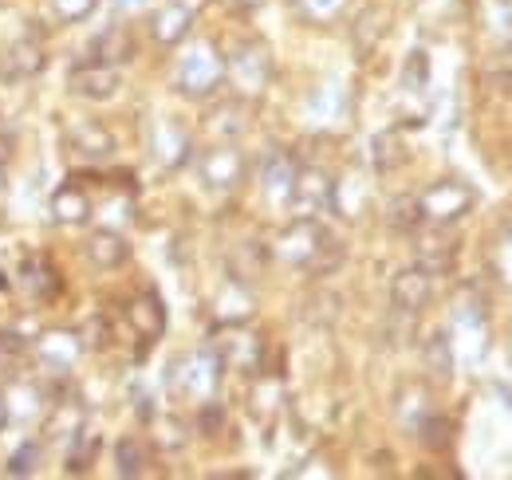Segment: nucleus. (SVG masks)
<instances>
[{
	"label": "nucleus",
	"mask_w": 512,
	"mask_h": 480,
	"mask_svg": "<svg viewBox=\"0 0 512 480\" xmlns=\"http://www.w3.org/2000/svg\"><path fill=\"white\" fill-rule=\"evenodd\" d=\"M280 256L300 264V268H308V272H327L339 260V248L312 217H300L292 229L280 233Z\"/></svg>",
	"instance_id": "1"
},
{
	"label": "nucleus",
	"mask_w": 512,
	"mask_h": 480,
	"mask_svg": "<svg viewBox=\"0 0 512 480\" xmlns=\"http://www.w3.org/2000/svg\"><path fill=\"white\" fill-rule=\"evenodd\" d=\"M225 83V56L213 44H193L178 63V91L190 99H205Z\"/></svg>",
	"instance_id": "2"
},
{
	"label": "nucleus",
	"mask_w": 512,
	"mask_h": 480,
	"mask_svg": "<svg viewBox=\"0 0 512 480\" xmlns=\"http://www.w3.org/2000/svg\"><path fill=\"white\" fill-rule=\"evenodd\" d=\"M48 67V40L40 28H28L24 36H16L8 44V52L0 56V75L8 83H24V79H36L40 71Z\"/></svg>",
	"instance_id": "3"
},
{
	"label": "nucleus",
	"mask_w": 512,
	"mask_h": 480,
	"mask_svg": "<svg viewBox=\"0 0 512 480\" xmlns=\"http://www.w3.org/2000/svg\"><path fill=\"white\" fill-rule=\"evenodd\" d=\"M123 87V75L115 63H99V60H83L67 71V91L87 99V103H107L115 99Z\"/></svg>",
	"instance_id": "4"
},
{
	"label": "nucleus",
	"mask_w": 512,
	"mask_h": 480,
	"mask_svg": "<svg viewBox=\"0 0 512 480\" xmlns=\"http://www.w3.org/2000/svg\"><path fill=\"white\" fill-rule=\"evenodd\" d=\"M418 209L426 221H438V225H449L457 217H465L473 209V189L461 185V181H434L422 197H418Z\"/></svg>",
	"instance_id": "5"
},
{
	"label": "nucleus",
	"mask_w": 512,
	"mask_h": 480,
	"mask_svg": "<svg viewBox=\"0 0 512 480\" xmlns=\"http://www.w3.org/2000/svg\"><path fill=\"white\" fill-rule=\"evenodd\" d=\"M83 355V331H44L36 339V359L52 378H67V370Z\"/></svg>",
	"instance_id": "6"
},
{
	"label": "nucleus",
	"mask_w": 512,
	"mask_h": 480,
	"mask_svg": "<svg viewBox=\"0 0 512 480\" xmlns=\"http://www.w3.org/2000/svg\"><path fill=\"white\" fill-rule=\"evenodd\" d=\"M170 382L186 394H197V398H209L217 390V378H221V355L217 351H197L186 362L170 366Z\"/></svg>",
	"instance_id": "7"
},
{
	"label": "nucleus",
	"mask_w": 512,
	"mask_h": 480,
	"mask_svg": "<svg viewBox=\"0 0 512 480\" xmlns=\"http://www.w3.org/2000/svg\"><path fill=\"white\" fill-rule=\"evenodd\" d=\"M225 75L245 91L256 95L268 87V75H272V56L264 44H245L241 52H233V60H225Z\"/></svg>",
	"instance_id": "8"
},
{
	"label": "nucleus",
	"mask_w": 512,
	"mask_h": 480,
	"mask_svg": "<svg viewBox=\"0 0 512 480\" xmlns=\"http://www.w3.org/2000/svg\"><path fill=\"white\" fill-rule=\"evenodd\" d=\"M331 193H335V181L327 178L323 170H300L288 205L296 209V217H316L323 209H331Z\"/></svg>",
	"instance_id": "9"
},
{
	"label": "nucleus",
	"mask_w": 512,
	"mask_h": 480,
	"mask_svg": "<svg viewBox=\"0 0 512 480\" xmlns=\"http://www.w3.org/2000/svg\"><path fill=\"white\" fill-rule=\"evenodd\" d=\"M201 181L205 185H213V189H233L237 181L245 178V154L237 150V146H213V150H205V158H201Z\"/></svg>",
	"instance_id": "10"
},
{
	"label": "nucleus",
	"mask_w": 512,
	"mask_h": 480,
	"mask_svg": "<svg viewBox=\"0 0 512 480\" xmlns=\"http://www.w3.org/2000/svg\"><path fill=\"white\" fill-rule=\"evenodd\" d=\"M91 213H95L91 193H87L79 181H64V185L52 193V221H56V225L79 229V225L91 221Z\"/></svg>",
	"instance_id": "11"
},
{
	"label": "nucleus",
	"mask_w": 512,
	"mask_h": 480,
	"mask_svg": "<svg viewBox=\"0 0 512 480\" xmlns=\"http://www.w3.org/2000/svg\"><path fill=\"white\" fill-rule=\"evenodd\" d=\"M150 146H154V158H158L166 170H178V166L190 162V134H186L174 119H162L158 126H154Z\"/></svg>",
	"instance_id": "12"
},
{
	"label": "nucleus",
	"mask_w": 512,
	"mask_h": 480,
	"mask_svg": "<svg viewBox=\"0 0 512 480\" xmlns=\"http://www.w3.org/2000/svg\"><path fill=\"white\" fill-rule=\"evenodd\" d=\"M83 248H87V260H91L95 268H103V272H115V268H123L130 260L127 237L115 233V229H95Z\"/></svg>",
	"instance_id": "13"
},
{
	"label": "nucleus",
	"mask_w": 512,
	"mask_h": 480,
	"mask_svg": "<svg viewBox=\"0 0 512 480\" xmlns=\"http://www.w3.org/2000/svg\"><path fill=\"white\" fill-rule=\"evenodd\" d=\"M67 146L79 154V158H91V162H103L115 154V134L99 122H79L67 130Z\"/></svg>",
	"instance_id": "14"
},
{
	"label": "nucleus",
	"mask_w": 512,
	"mask_h": 480,
	"mask_svg": "<svg viewBox=\"0 0 512 480\" xmlns=\"http://www.w3.org/2000/svg\"><path fill=\"white\" fill-rule=\"evenodd\" d=\"M296 174H300L296 158H292V154H284V150H276V154H268V158H264L260 185H264V193H268L272 201H284V205H288L292 185H296Z\"/></svg>",
	"instance_id": "15"
},
{
	"label": "nucleus",
	"mask_w": 512,
	"mask_h": 480,
	"mask_svg": "<svg viewBox=\"0 0 512 480\" xmlns=\"http://www.w3.org/2000/svg\"><path fill=\"white\" fill-rule=\"evenodd\" d=\"M430 272L426 268H410V272H398L394 276V284H390V300L398 311H422L426 303H430Z\"/></svg>",
	"instance_id": "16"
},
{
	"label": "nucleus",
	"mask_w": 512,
	"mask_h": 480,
	"mask_svg": "<svg viewBox=\"0 0 512 480\" xmlns=\"http://www.w3.org/2000/svg\"><path fill=\"white\" fill-rule=\"evenodd\" d=\"M190 28H193V12L186 4H166V8H158V12L150 16V36H154L158 44H166V48L182 44V40L190 36Z\"/></svg>",
	"instance_id": "17"
},
{
	"label": "nucleus",
	"mask_w": 512,
	"mask_h": 480,
	"mask_svg": "<svg viewBox=\"0 0 512 480\" xmlns=\"http://www.w3.org/2000/svg\"><path fill=\"white\" fill-rule=\"evenodd\" d=\"M127 319L130 327L146 339V343H154V339H162V331H166V307L162 300L154 296V292H146V296H134L127 307Z\"/></svg>",
	"instance_id": "18"
},
{
	"label": "nucleus",
	"mask_w": 512,
	"mask_h": 480,
	"mask_svg": "<svg viewBox=\"0 0 512 480\" xmlns=\"http://www.w3.org/2000/svg\"><path fill=\"white\" fill-rule=\"evenodd\" d=\"M134 56V36H130L127 28H119V24H111V28H103L95 40H91V48H87V60H99V63H127Z\"/></svg>",
	"instance_id": "19"
},
{
	"label": "nucleus",
	"mask_w": 512,
	"mask_h": 480,
	"mask_svg": "<svg viewBox=\"0 0 512 480\" xmlns=\"http://www.w3.org/2000/svg\"><path fill=\"white\" fill-rule=\"evenodd\" d=\"M16 284H20L32 300H56V292H60V276H56V268H52L48 260H28V264L20 268V276H16Z\"/></svg>",
	"instance_id": "20"
},
{
	"label": "nucleus",
	"mask_w": 512,
	"mask_h": 480,
	"mask_svg": "<svg viewBox=\"0 0 512 480\" xmlns=\"http://www.w3.org/2000/svg\"><path fill=\"white\" fill-rule=\"evenodd\" d=\"M83 421V410L75 398H56L52 402V414H48V437H71Z\"/></svg>",
	"instance_id": "21"
},
{
	"label": "nucleus",
	"mask_w": 512,
	"mask_h": 480,
	"mask_svg": "<svg viewBox=\"0 0 512 480\" xmlns=\"http://www.w3.org/2000/svg\"><path fill=\"white\" fill-rule=\"evenodd\" d=\"M71 453H67V473H87L91 469V461H95V453H99V437L91 433V429H75L71 433Z\"/></svg>",
	"instance_id": "22"
},
{
	"label": "nucleus",
	"mask_w": 512,
	"mask_h": 480,
	"mask_svg": "<svg viewBox=\"0 0 512 480\" xmlns=\"http://www.w3.org/2000/svg\"><path fill=\"white\" fill-rule=\"evenodd\" d=\"M406 154H402V138L394 134V130H386V134H375V142H371V162H375V170H394L398 162H402Z\"/></svg>",
	"instance_id": "23"
},
{
	"label": "nucleus",
	"mask_w": 512,
	"mask_h": 480,
	"mask_svg": "<svg viewBox=\"0 0 512 480\" xmlns=\"http://www.w3.org/2000/svg\"><path fill=\"white\" fill-rule=\"evenodd\" d=\"M115 465H119V477H142V469H146V449H142V441L123 437V441L115 445Z\"/></svg>",
	"instance_id": "24"
},
{
	"label": "nucleus",
	"mask_w": 512,
	"mask_h": 480,
	"mask_svg": "<svg viewBox=\"0 0 512 480\" xmlns=\"http://www.w3.org/2000/svg\"><path fill=\"white\" fill-rule=\"evenodd\" d=\"M44 461V445L40 441H24L12 457H8V477H32Z\"/></svg>",
	"instance_id": "25"
},
{
	"label": "nucleus",
	"mask_w": 512,
	"mask_h": 480,
	"mask_svg": "<svg viewBox=\"0 0 512 480\" xmlns=\"http://www.w3.org/2000/svg\"><path fill=\"white\" fill-rule=\"evenodd\" d=\"M426 217H422V209H418V197H394L390 201V225L394 229H418Z\"/></svg>",
	"instance_id": "26"
},
{
	"label": "nucleus",
	"mask_w": 512,
	"mask_h": 480,
	"mask_svg": "<svg viewBox=\"0 0 512 480\" xmlns=\"http://www.w3.org/2000/svg\"><path fill=\"white\" fill-rule=\"evenodd\" d=\"M95 8H99V0H52L56 20H64V24H79V20H87Z\"/></svg>",
	"instance_id": "27"
},
{
	"label": "nucleus",
	"mask_w": 512,
	"mask_h": 480,
	"mask_svg": "<svg viewBox=\"0 0 512 480\" xmlns=\"http://www.w3.org/2000/svg\"><path fill=\"white\" fill-rule=\"evenodd\" d=\"M426 79H430V63L422 60V52H414V56H410V67H406V75H402V83H406L410 91H422Z\"/></svg>",
	"instance_id": "28"
},
{
	"label": "nucleus",
	"mask_w": 512,
	"mask_h": 480,
	"mask_svg": "<svg viewBox=\"0 0 512 480\" xmlns=\"http://www.w3.org/2000/svg\"><path fill=\"white\" fill-rule=\"evenodd\" d=\"M343 4H347V0H300L304 16H312V20H331V16H339Z\"/></svg>",
	"instance_id": "29"
},
{
	"label": "nucleus",
	"mask_w": 512,
	"mask_h": 480,
	"mask_svg": "<svg viewBox=\"0 0 512 480\" xmlns=\"http://www.w3.org/2000/svg\"><path fill=\"white\" fill-rule=\"evenodd\" d=\"M446 418H426L422 421V441H426V445H446L449 437H446Z\"/></svg>",
	"instance_id": "30"
},
{
	"label": "nucleus",
	"mask_w": 512,
	"mask_h": 480,
	"mask_svg": "<svg viewBox=\"0 0 512 480\" xmlns=\"http://www.w3.org/2000/svg\"><path fill=\"white\" fill-rule=\"evenodd\" d=\"M0 355H28V339L24 335H12V331H0Z\"/></svg>",
	"instance_id": "31"
},
{
	"label": "nucleus",
	"mask_w": 512,
	"mask_h": 480,
	"mask_svg": "<svg viewBox=\"0 0 512 480\" xmlns=\"http://www.w3.org/2000/svg\"><path fill=\"white\" fill-rule=\"evenodd\" d=\"M4 425H8V398L0 394V433H4Z\"/></svg>",
	"instance_id": "32"
},
{
	"label": "nucleus",
	"mask_w": 512,
	"mask_h": 480,
	"mask_svg": "<svg viewBox=\"0 0 512 480\" xmlns=\"http://www.w3.org/2000/svg\"><path fill=\"white\" fill-rule=\"evenodd\" d=\"M115 4H119V8H142L146 0H115Z\"/></svg>",
	"instance_id": "33"
},
{
	"label": "nucleus",
	"mask_w": 512,
	"mask_h": 480,
	"mask_svg": "<svg viewBox=\"0 0 512 480\" xmlns=\"http://www.w3.org/2000/svg\"><path fill=\"white\" fill-rule=\"evenodd\" d=\"M241 4H245V8H253V4H260V0H241Z\"/></svg>",
	"instance_id": "34"
}]
</instances>
